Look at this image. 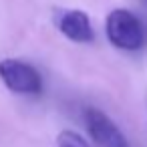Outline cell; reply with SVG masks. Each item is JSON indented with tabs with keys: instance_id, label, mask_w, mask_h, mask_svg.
<instances>
[{
	"instance_id": "1",
	"label": "cell",
	"mask_w": 147,
	"mask_h": 147,
	"mask_svg": "<svg viewBox=\"0 0 147 147\" xmlns=\"http://www.w3.org/2000/svg\"><path fill=\"white\" fill-rule=\"evenodd\" d=\"M105 32L109 42L121 51H139L145 45V30L141 20L125 8H115L107 14Z\"/></svg>"
},
{
	"instance_id": "4",
	"label": "cell",
	"mask_w": 147,
	"mask_h": 147,
	"mask_svg": "<svg viewBox=\"0 0 147 147\" xmlns=\"http://www.w3.org/2000/svg\"><path fill=\"white\" fill-rule=\"evenodd\" d=\"M55 26L73 42H91L95 36L91 20L83 10L57 8L55 10Z\"/></svg>"
},
{
	"instance_id": "3",
	"label": "cell",
	"mask_w": 147,
	"mask_h": 147,
	"mask_svg": "<svg viewBox=\"0 0 147 147\" xmlns=\"http://www.w3.org/2000/svg\"><path fill=\"white\" fill-rule=\"evenodd\" d=\"M85 127H87L91 139L99 147H129L121 129L103 111H99L95 107L85 109Z\"/></svg>"
},
{
	"instance_id": "5",
	"label": "cell",
	"mask_w": 147,
	"mask_h": 147,
	"mask_svg": "<svg viewBox=\"0 0 147 147\" xmlns=\"http://www.w3.org/2000/svg\"><path fill=\"white\" fill-rule=\"evenodd\" d=\"M57 147H91L89 141L79 135L77 131H71V129H65L57 135Z\"/></svg>"
},
{
	"instance_id": "2",
	"label": "cell",
	"mask_w": 147,
	"mask_h": 147,
	"mask_svg": "<svg viewBox=\"0 0 147 147\" xmlns=\"http://www.w3.org/2000/svg\"><path fill=\"white\" fill-rule=\"evenodd\" d=\"M0 79L8 91L20 93V95H34V93H40L42 89V79L38 71L16 59L0 61Z\"/></svg>"
}]
</instances>
